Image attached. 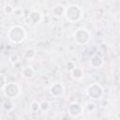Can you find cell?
<instances>
[{
    "instance_id": "4fadbf2b",
    "label": "cell",
    "mask_w": 120,
    "mask_h": 120,
    "mask_svg": "<svg viewBox=\"0 0 120 120\" xmlns=\"http://www.w3.org/2000/svg\"><path fill=\"white\" fill-rule=\"evenodd\" d=\"M36 54V51L34 49H27L24 52V57L27 58V59H32Z\"/></svg>"
},
{
    "instance_id": "9c48e42d",
    "label": "cell",
    "mask_w": 120,
    "mask_h": 120,
    "mask_svg": "<svg viewBox=\"0 0 120 120\" xmlns=\"http://www.w3.org/2000/svg\"><path fill=\"white\" fill-rule=\"evenodd\" d=\"M89 64L93 68H99L103 65V60L101 56H99L98 54H95L91 57Z\"/></svg>"
},
{
    "instance_id": "2e32d148",
    "label": "cell",
    "mask_w": 120,
    "mask_h": 120,
    "mask_svg": "<svg viewBox=\"0 0 120 120\" xmlns=\"http://www.w3.org/2000/svg\"><path fill=\"white\" fill-rule=\"evenodd\" d=\"M19 60H20V58H19V56L17 54H11L9 56V58H8V61L11 64H16V63L19 62Z\"/></svg>"
},
{
    "instance_id": "5b68a950",
    "label": "cell",
    "mask_w": 120,
    "mask_h": 120,
    "mask_svg": "<svg viewBox=\"0 0 120 120\" xmlns=\"http://www.w3.org/2000/svg\"><path fill=\"white\" fill-rule=\"evenodd\" d=\"M73 36H74L75 41L78 44H86L90 40V32L83 27L78 28L74 32Z\"/></svg>"
},
{
    "instance_id": "277c9868",
    "label": "cell",
    "mask_w": 120,
    "mask_h": 120,
    "mask_svg": "<svg viewBox=\"0 0 120 120\" xmlns=\"http://www.w3.org/2000/svg\"><path fill=\"white\" fill-rule=\"evenodd\" d=\"M86 94L88 97H90V98L94 100H98L102 98L104 91H103L102 86L99 83L93 82L90 85H88V87L86 88Z\"/></svg>"
},
{
    "instance_id": "e0dca14e",
    "label": "cell",
    "mask_w": 120,
    "mask_h": 120,
    "mask_svg": "<svg viewBox=\"0 0 120 120\" xmlns=\"http://www.w3.org/2000/svg\"><path fill=\"white\" fill-rule=\"evenodd\" d=\"M49 107H50V105H49V102H47V101H43L40 103V111L41 112H47L49 110Z\"/></svg>"
},
{
    "instance_id": "30bf717a",
    "label": "cell",
    "mask_w": 120,
    "mask_h": 120,
    "mask_svg": "<svg viewBox=\"0 0 120 120\" xmlns=\"http://www.w3.org/2000/svg\"><path fill=\"white\" fill-rule=\"evenodd\" d=\"M22 76L27 80L32 79L35 76V70L31 66H26L22 69Z\"/></svg>"
},
{
    "instance_id": "d6986e66",
    "label": "cell",
    "mask_w": 120,
    "mask_h": 120,
    "mask_svg": "<svg viewBox=\"0 0 120 120\" xmlns=\"http://www.w3.org/2000/svg\"><path fill=\"white\" fill-rule=\"evenodd\" d=\"M98 1H105V0H98Z\"/></svg>"
},
{
    "instance_id": "7c38bea8",
    "label": "cell",
    "mask_w": 120,
    "mask_h": 120,
    "mask_svg": "<svg viewBox=\"0 0 120 120\" xmlns=\"http://www.w3.org/2000/svg\"><path fill=\"white\" fill-rule=\"evenodd\" d=\"M70 76L73 80H81L83 77V71L82 68L75 67L71 71H70Z\"/></svg>"
},
{
    "instance_id": "8992f818",
    "label": "cell",
    "mask_w": 120,
    "mask_h": 120,
    "mask_svg": "<svg viewBox=\"0 0 120 120\" xmlns=\"http://www.w3.org/2000/svg\"><path fill=\"white\" fill-rule=\"evenodd\" d=\"M42 20V15L38 10H31L30 13L24 18V22L26 24L32 23H39Z\"/></svg>"
},
{
    "instance_id": "6da1fadb",
    "label": "cell",
    "mask_w": 120,
    "mask_h": 120,
    "mask_svg": "<svg viewBox=\"0 0 120 120\" xmlns=\"http://www.w3.org/2000/svg\"><path fill=\"white\" fill-rule=\"evenodd\" d=\"M7 36H8V38L9 41H11L12 43H15V44H19L25 39L26 31L22 25L16 24L9 28Z\"/></svg>"
},
{
    "instance_id": "ac0fdd59",
    "label": "cell",
    "mask_w": 120,
    "mask_h": 120,
    "mask_svg": "<svg viewBox=\"0 0 120 120\" xmlns=\"http://www.w3.org/2000/svg\"><path fill=\"white\" fill-rule=\"evenodd\" d=\"M75 67H76V66H75V64H74L73 62H68L67 65H66V68H67L68 71H71Z\"/></svg>"
},
{
    "instance_id": "5bb4252c",
    "label": "cell",
    "mask_w": 120,
    "mask_h": 120,
    "mask_svg": "<svg viewBox=\"0 0 120 120\" xmlns=\"http://www.w3.org/2000/svg\"><path fill=\"white\" fill-rule=\"evenodd\" d=\"M3 10H4L5 14H7V15H9V14H11V13H13V12L15 11L14 8H13L11 5H6V6L4 7Z\"/></svg>"
},
{
    "instance_id": "7a4b0ae2",
    "label": "cell",
    "mask_w": 120,
    "mask_h": 120,
    "mask_svg": "<svg viewBox=\"0 0 120 120\" xmlns=\"http://www.w3.org/2000/svg\"><path fill=\"white\" fill-rule=\"evenodd\" d=\"M82 9L78 5L72 4V5H69L68 8H66L65 16L68 22H77L82 18Z\"/></svg>"
},
{
    "instance_id": "8fae6325",
    "label": "cell",
    "mask_w": 120,
    "mask_h": 120,
    "mask_svg": "<svg viewBox=\"0 0 120 120\" xmlns=\"http://www.w3.org/2000/svg\"><path fill=\"white\" fill-rule=\"evenodd\" d=\"M65 10H66V8L61 5V4H57L55 5L52 9V15L56 18L58 17H61L62 15H65Z\"/></svg>"
},
{
    "instance_id": "3957f363",
    "label": "cell",
    "mask_w": 120,
    "mask_h": 120,
    "mask_svg": "<svg viewBox=\"0 0 120 120\" xmlns=\"http://www.w3.org/2000/svg\"><path fill=\"white\" fill-rule=\"evenodd\" d=\"M2 92L5 95V97H7V98H16L19 94L21 93V88L20 86L13 82H7L5 83V85L2 86Z\"/></svg>"
},
{
    "instance_id": "9a60e30c",
    "label": "cell",
    "mask_w": 120,
    "mask_h": 120,
    "mask_svg": "<svg viewBox=\"0 0 120 120\" xmlns=\"http://www.w3.org/2000/svg\"><path fill=\"white\" fill-rule=\"evenodd\" d=\"M30 109L33 111V112H38L40 110V103H38V101H34L31 103L30 105Z\"/></svg>"
},
{
    "instance_id": "ba28073f",
    "label": "cell",
    "mask_w": 120,
    "mask_h": 120,
    "mask_svg": "<svg viewBox=\"0 0 120 120\" xmlns=\"http://www.w3.org/2000/svg\"><path fill=\"white\" fill-rule=\"evenodd\" d=\"M49 92H50V94L52 97L58 98V97L63 95V93H64V86L60 82H53L51 85V87L49 89Z\"/></svg>"
},
{
    "instance_id": "52a82bcc",
    "label": "cell",
    "mask_w": 120,
    "mask_h": 120,
    "mask_svg": "<svg viewBox=\"0 0 120 120\" xmlns=\"http://www.w3.org/2000/svg\"><path fill=\"white\" fill-rule=\"evenodd\" d=\"M68 113L72 117H78L82 113V107L78 102H72L68 107Z\"/></svg>"
}]
</instances>
